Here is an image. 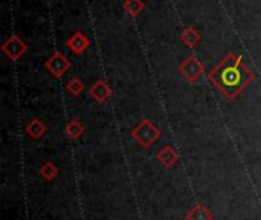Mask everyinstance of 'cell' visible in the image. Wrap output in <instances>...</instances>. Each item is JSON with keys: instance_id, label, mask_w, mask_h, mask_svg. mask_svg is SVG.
Segmentation results:
<instances>
[{"instance_id": "obj_1", "label": "cell", "mask_w": 261, "mask_h": 220, "mask_svg": "<svg viewBox=\"0 0 261 220\" xmlns=\"http://www.w3.org/2000/svg\"><path fill=\"white\" fill-rule=\"evenodd\" d=\"M208 80L226 100H236L254 80V72L237 54H228L208 74Z\"/></svg>"}, {"instance_id": "obj_2", "label": "cell", "mask_w": 261, "mask_h": 220, "mask_svg": "<svg viewBox=\"0 0 261 220\" xmlns=\"http://www.w3.org/2000/svg\"><path fill=\"white\" fill-rule=\"evenodd\" d=\"M162 136V132L159 127L154 126V123L148 118L142 119L133 130H132V138L142 147V149H150L159 138Z\"/></svg>"}, {"instance_id": "obj_3", "label": "cell", "mask_w": 261, "mask_h": 220, "mask_svg": "<svg viewBox=\"0 0 261 220\" xmlns=\"http://www.w3.org/2000/svg\"><path fill=\"white\" fill-rule=\"evenodd\" d=\"M179 72L180 75L190 81V83H196L205 72V66L203 63L196 57V55H190L188 58H185L180 64H179Z\"/></svg>"}, {"instance_id": "obj_4", "label": "cell", "mask_w": 261, "mask_h": 220, "mask_svg": "<svg viewBox=\"0 0 261 220\" xmlns=\"http://www.w3.org/2000/svg\"><path fill=\"white\" fill-rule=\"evenodd\" d=\"M70 61L66 58V55L63 54V52H54L49 58H47V61L44 63V67H46V70L54 77V78H61L69 69H70Z\"/></svg>"}, {"instance_id": "obj_5", "label": "cell", "mask_w": 261, "mask_h": 220, "mask_svg": "<svg viewBox=\"0 0 261 220\" xmlns=\"http://www.w3.org/2000/svg\"><path fill=\"white\" fill-rule=\"evenodd\" d=\"M2 51L5 52V55H6L8 58H11L12 61H17V60H20V58L26 54L28 44H26L18 35H11L8 40L3 41Z\"/></svg>"}, {"instance_id": "obj_6", "label": "cell", "mask_w": 261, "mask_h": 220, "mask_svg": "<svg viewBox=\"0 0 261 220\" xmlns=\"http://www.w3.org/2000/svg\"><path fill=\"white\" fill-rule=\"evenodd\" d=\"M89 93H90V96H92L96 103H99V104L106 103V101L110 100L112 95H113L112 87L106 83V80H98V81H95L93 86L90 87Z\"/></svg>"}, {"instance_id": "obj_7", "label": "cell", "mask_w": 261, "mask_h": 220, "mask_svg": "<svg viewBox=\"0 0 261 220\" xmlns=\"http://www.w3.org/2000/svg\"><path fill=\"white\" fill-rule=\"evenodd\" d=\"M89 44H90L89 38H87L83 32H80V31L73 32V34L66 40V46L70 49V52H73V54H76V55L86 52V49L89 47Z\"/></svg>"}, {"instance_id": "obj_8", "label": "cell", "mask_w": 261, "mask_h": 220, "mask_svg": "<svg viewBox=\"0 0 261 220\" xmlns=\"http://www.w3.org/2000/svg\"><path fill=\"white\" fill-rule=\"evenodd\" d=\"M156 159L162 164L164 168H173L179 162V155L171 145H164L156 153Z\"/></svg>"}, {"instance_id": "obj_9", "label": "cell", "mask_w": 261, "mask_h": 220, "mask_svg": "<svg viewBox=\"0 0 261 220\" xmlns=\"http://www.w3.org/2000/svg\"><path fill=\"white\" fill-rule=\"evenodd\" d=\"M24 132H26V135H28L32 141H38V139H41V138L46 135L47 127H46V124H44L41 119L34 118V119H31V121L24 126Z\"/></svg>"}, {"instance_id": "obj_10", "label": "cell", "mask_w": 261, "mask_h": 220, "mask_svg": "<svg viewBox=\"0 0 261 220\" xmlns=\"http://www.w3.org/2000/svg\"><path fill=\"white\" fill-rule=\"evenodd\" d=\"M187 220H214V214L211 213V210L203 205V204H196L193 205L187 214H185Z\"/></svg>"}, {"instance_id": "obj_11", "label": "cell", "mask_w": 261, "mask_h": 220, "mask_svg": "<svg viewBox=\"0 0 261 220\" xmlns=\"http://www.w3.org/2000/svg\"><path fill=\"white\" fill-rule=\"evenodd\" d=\"M64 132H66V135H67L69 139L76 141V139H80V138L84 135V126L81 124L80 119H70V121L66 124Z\"/></svg>"}, {"instance_id": "obj_12", "label": "cell", "mask_w": 261, "mask_h": 220, "mask_svg": "<svg viewBox=\"0 0 261 220\" xmlns=\"http://www.w3.org/2000/svg\"><path fill=\"white\" fill-rule=\"evenodd\" d=\"M38 173H40V176H41L44 181L50 182V181H54V179L58 176V168H57V165H55L52 161H47V162H44V164L40 167Z\"/></svg>"}, {"instance_id": "obj_13", "label": "cell", "mask_w": 261, "mask_h": 220, "mask_svg": "<svg viewBox=\"0 0 261 220\" xmlns=\"http://www.w3.org/2000/svg\"><path fill=\"white\" fill-rule=\"evenodd\" d=\"M182 41L188 46V47H194L196 44H199L200 41V34L194 29V28H187L182 31V35H180Z\"/></svg>"}, {"instance_id": "obj_14", "label": "cell", "mask_w": 261, "mask_h": 220, "mask_svg": "<svg viewBox=\"0 0 261 220\" xmlns=\"http://www.w3.org/2000/svg\"><path fill=\"white\" fill-rule=\"evenodd\" d=\"M66 90H67L69 95L78 96V95L84 90V83H83L78 77H72V78L66 83Z\"/></svg>"}, {"instance_id": "obj_15", "label": "cell", "mask_w": 261, "mask_h": 220, "mask_svg": "<svg viewBox=\"0 0 261 220\" xmlns=\"http://www.w3.org/2000/svg\"><path fill=\"white\" fill-rule=\"evenodd\" d=\"M144 2L142 0H125L124 2V8L130 15H138L142 9H144Z\"/></svg>"}]
</instances>
